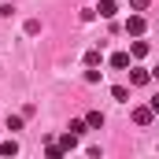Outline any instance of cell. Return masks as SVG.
Wrapping results in <instances>:
<instances>
[{
    "instance_id": "obj_8",
    "label": "cell",
    "mask_w": 159,
    "mask_h": 159,
    "mask_svg": "<svg viewBox=\"0 0 159 159\" xmlns=\"http://www.w3.org/2000/svg\"><path fill=\"white\" fill-rule=\"evenodd\" d=\"M85 126H89V129H100V126H104V115H100V111H89V115H85Z\"/></svg>"
},
{
    "instance_id": "obj_14",
    "label": "cell",
    "mask_w": 159,
    "mask_h": 159,
    "mask_svg": "<svg viewBox=\"0 0 159 159\" xmlns=\"http://www.w3.org/2000/svg\"><path fill=\"white\" fill-rule=\"evenodd\" d=\"M129 7H133V11H144V7H148V0H129Z\"/></svg>"
},
{
    "instance_id": "obj_7",
    "label": "cell",
    "mask_w": 159,
    "mask_h": 159,
    "mask_svg": "<svg viewBox=\"0 0 159 159\" xmlns=\"http://www.w3.org/2000/svg\"><path fill=\"white\" fill-rule=\"evenodd\" d=\"M74 144H78V133H70V129H67V133H63V141H59V148H63V152H74Z\"/></svg>"
},
{
    "instance_id": "obj_9",
    "label": "cell",
    "mask_w": 159,
    "mask_h": 159,
    "mask_svg": "<svg viewBox=\"0 0 159 159\" xmlns=\"http://www.w3.org/2000/svg\"><path fill=\"white\" fill-rule=\"evenodd\" d=\"M111 96H115L119 104H126V100H129V89H126V85H115V89H111Z\"/></svg>"
},
{
    "instance_id": "obj_15",
    "label": "cell",
    "mask_w": 159,
    "mask_h": 159,
    "mask_svg": "<svg viewBox=\"0 0 159 159\" xmlns=\"http://www.w3.org/2000/svg\"><path fill=\"white\" fill-rule=\"evenodd\" d=\"M148 107H152V111L159 115V96H152V100H148Z\"/></svg>"
},
{
    "instance_id": "obj_1",
    "label": "cell",
    "mask_w": 159,
    "mask_h": 159,
    "mask_svg": "<svg viewBox=\"0 0 159 159\" xmlns=\"http://www.w3.org/2000/svg\"><path fill=\"white\" fill-rule=\"evenodd\" d=\"M144 26H148V22H144V15H129V19H126V34H129V37H141V34H144Z\"/></svg>"
},
{
    "instance_id": "obj_13",
    "label": "cell",
    "mask_w": 159,
    "mask_h": 159,
    "mask_svg": "<svg viewBox=\"0 0 159 159\" xmlns=\"http://www.w3.org/2000/svg\"><path fill=\"white\" fill-rule=\"evenodd\" d=\"M7 129H22V115H7Z\"/></svg>"
},
{
    "instance_id": "obj_11",
    "label": "cell",
    "mask_w": 159,
    "mask_h": 159,
    "mask_svg": "<svg viewBox=\"0 0 159 159\" xmlns=\"http://www.w3.org/2000/svg\"><path fill=\"white\" fill-rule=\"evenodd\" d=\"M15 152H19L15 141H4V144H0V156H15Z\"/></svg>"
},
{
    "instance_id": "obj_16",
    "label": "cell",
    "mask_w": 159,
    "mask_h": 159,
    "mask_svg": "<svg viewBox=\"0 0 159 159\" xmlns=\"http://www.w3.org/2000/svg\"><path fill=\"white\" fill-rule=\"evenodd\" d=\"M152 81H159V67H156V70H152Z\"/></svg>"
},
{
    "instance_id": "obj_3",
    "label": "cell",
    "mask_w": 159,
    "mask_h": 159,
    "mask_svg": "<svg viewBox=\"0 0 159 159\" xmlns=\"http://www.w3.org/2000/svg\"><path fill=\"white\" fill-rule=\"evenodd\" d=\"M152 119H156V111H152L148 104H144V107H133V122H137V126H148Z\"/></svg>"
},
{
    "instance_id": "obj_10",
    "label": "cell",
    "mask_w": 159,
    "mask_h": 159,
    "mask_svg": "<svg viewBox=\"0 0 159 159\" xmlns=\"http://www.w3.org/2000/svg\"><path fill=\"white\" fill-rule=\"evenodd\" d=\"M67 129H70V133H78V137H81V133H85L89 126H85V119H70V126H67Z\"/></svg>"
},
{
    "instance_id": "obj_2",
    "label": "cell",
    "mask_w": 159,
    "mask_h": 159,
    "mask_svg": "<svg viewBox=\"0 0 159 159\" xmlns=\"http://www.w3.org/2000/svg\"><path fill=\"white\" fill-rule=\"evenodd\" d=\"M152 81V70H144V67H129V85H148Z\"/></svg>"
},
{
    "instance_id": "obj_6",
    "label": "cell",
    "mask_w": 159,
    "mask_h": 159,
    "mask_svg": "<svg viewBox=\"0 0 159 159\" xmlns=\"http://www.w3.org/2000/svg\"><path fill=\"white\" fill-rule=\"evenodd\" d=\"M111 67H115V70H126V67H129V52H115V56H111Z\"/></svg>"
},
{
    "instance_id": "obj_12",
    "label": "cell",
    "mask_w": 159,
    "mask_h": 159,
    "mask_svg": "<svg viewBox=\"0 0 159 159\" xmlns=\"http://www.w3.org/2000/svg\"><path fill=\"white\" fill-rule=\"evenodd\" d=\"M85 63H89V67H96V63H100V52H96V48H89V52H85Z\"/></svg>"
},
{
    "instance_id": "obj_4",
    "label": "cell",
    "mask_w": 159,
    "mask_h": 159,
    "mask_svg": "<svg viewBox=\"0 0 159 159\" xmlns=\"http://www.w3.org/2000/svg\"><path fill=\"white\" fill-rule=\"evenodd\" d=\"M129 56H133V59H144V56H148V41H133V44H129Z\"/></svg>"
},
{
    "instance_id": "obj_5",
    "label": "cell",
    "mask_w": 159,
    "mask_h": 159,
    "mask_svg": "<svg viewBox=\"0 0 159 159\" xmlns=\"http://www.w3.org/2000/svg\"><path fill=\"white\" fill-rule=\"evenodd\" d=\"M115 15H119L115 0H100V19H115Z\"/></svg>"
}]
</instances>
